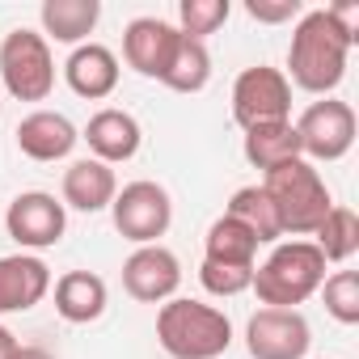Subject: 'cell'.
I'll list each match as a JSON object with an SVG mask.
<instances>
[{"mask_svg": "<svg viewBox=\"0 0 359 359\" xmlns=\"http://www.w3.org/2000/svg\"><path fill=\"white\" fill-rule=\"evenodd\" d=\"M81 140L89 144L93 161H102V165H118V161H131V156L140 152V140H144V131H140L135 114L106 106V110H97V114L85 123Z\"/></svg>", "mask_w": 359, "mask_h": 359, "instance_id": "14", "label": "cell"}, {"mask_svg": "<svg viewBox=\"0 0 359 359\" xmlns=\"http://www.w3.org/2000/svg\"><path fill=\"white\" fill-rule=\"evenodd\" d=\"M64 81L76 97L102 102L118 89V55L102 43H81L64 64Z\"/></svg>", "mask_w": 359, "mask_h": 359, "instance_id": "16", "label": "cell"}, {"mask_svg": "<svg viewBox=\"0 0 359 359\" xmlns=\"http://www.w3.org/2000/svg\"><path fill=\"white\" fill-rule=\"evenodd\" d=\"M313 237H317L313 245L321 250L325 262H351V258L359 254V216H355L351 208H338V203H334Z\"/></svg>", "mask_w": 359, "mask_h": 359, "instance_id": "24", "label": "cell"}, {"mask_svg": "<svg viewBox=\"0 0 359 359\" xmlns=\"http://www.w3.org/2000/svg\"><path fill=\"white\" fill-rule=\"evenodd\" d=\"M110 216H114V229L127 241H135V245H161V237L173 224V199H169V191L161 182L140 177V182H127L114 195Z\"/></svg>", "mask_w": 359, "mask_h": 359, "instance_id": "6", "label": "cell"}, {"mask_svg": "<svg viewBox=\"0 0 359 359\" xmlns=\"http://www.w3.org/2000/svg\"><path fill=\"white\" fill-rule=\"evenodd\" d=\"M18 351H22V342L13 338V330L0 325V359H18Z\"/></svg>", "mask_w": 359, "mask_h": 359, "instance_id": "30", "label": "cell"}, {"mask_svg": "<svg viewBox=\"0 0 359 359\" xmlns=\"http://www.w3.org/2000/svg\"><path fill=\"white\" fill-rule=\"evenodd\" d=\"M262 191H266V199H271V208H275V216H279L283 237H313V233L321 229L325 212L334 208L330 187L321 182V173H317L304 156H296V161L271 169V173L262 177Z\"/></svg>", "mask_w": 359, "mask_h": 359, "instance_id": "3", "label": "cell"}, {"mask_svg": "<svg viewBox=\"0 0 359 359\" xmlns=\"http://www.w3.org/2000/svg\"><path fill=\"white\" fill-rule=\"evenodd\" d=\"M156 342L169 359H220L233 346V321L216 304L173 296L156 313Z\"/></svg>", "mask_w": 359, "mask_h": 359, "instance_id": "2", "label": "cell"}, {"mask_svg": "<svg viewBox=\"0 0 359 359\" xmlns=\"http://www.w3.org/2000/svg\"><path fill=\"white\" fill-rule=\"evenodd\" d=\"M208 81H212V55H208V43L182 34V39H177L173 60H169V68H165V76H161V85L173 89V93H199V89H208Z\"/></svg>", "mask_w": 359, "mask_h": 359, "instance_id": "22", "label": "cell"}, {"mask_svg": "<svg viewBox=\"0 0 359 359\" xmlns=\"http://www.w3.org/2000/svg\"><path fill=\"white\" fill-rule=\"evenodd\" d=\"M5 229H9V237L22 245V254H26V250H51V245L64 241L68 208H64L55 195H47V191H26V195H18V199L9 203Z\"/></svg>", "mask_w": 359, "mask_h": 359, "instance_id": "10", "label": "cell"}, {"mask_svg": "<svg viewBox=\"0 0 359 359\" xmlns=\"http://www.w3.org/2000/svg\"><path fill=\"white\" fill-rule=\"evenodd\" d=\"M325 13L334 18V26H338L351 43H359V5H355V0H338V5H330Z\"/></svg>", "mask_w": 359, "mask_h": 359, "instance_id": "29", "label": "cell"}, {"mask_svg": "<svg viewBox=\"0 0 359 359\" xmlns=\"http://www.w3.org/2000/svg\"><path fill=\"white\" fill-rule=\"evenodd\" d=\"M18 359H51V351H43V346H22Z\"/></svg>", "mask_w": 359, "mask_h": 359, "instance_id": "31", "label": "cell"}, {"mask_svg": "<svg viewBox=\"0 0 359 359\" xmlns=\"http://www.w3.org/2000/svg\"><path fill=\"white\" fill-rule=\"evenodd\" d=\"M0 81L18 102H47L55 89L51 43L39 30H9L0 43Z\"/></svg>", "mask_w": 359, "mask_h": 359, "instance_id": "5", "label": "cell"}, {"mask_svg": "<svg viewBox=\"0 0 359 359\" xmlns=\"http://www.w3.org/2000/svg\"><path fill=\"white\" fill-rule=\"evenodd\" d=\"M123 287L140 304H165L182 287V262L165 245H135L123 262Z\"/></svg>", "mask_w": 359, "mask_h": 359, "instance_id": "11", "label": "cell"}, {"mask_svg": "<svg viewBox=\"0 0 359 359\" xmlns=\"http://www.w3.org/2000/svg\"><path fill=\"white\" fill-rule=\"evenodd\" d=\"M229 13H233V5L229 0H177V30H182L187 39H208V34H216L224 22H229Z\"/></svg>", "mask_w": 359, "mask_h": 359, "instance_id": "25", "label": "cell"}, {"mask_svg": "<svg viewBox=\"0 0 359 359\" xmlns=\"http://www.w3.org/2000/svg\"><path fill=\"white\" fill-rule=\"evenodd\" d=\"M287 114H292V85L279 68L254 64L233 81V118L241 123V131L283 123Z\"/></svg>", "mask_w": 359, "mask_h": 359, "instance_id": "7", "label": "cell"}, {"mask_svg": "<svg viewBox=\"0 0 359 359\" xmlns=\"http://www.w3.org/2000/svg\"><path fill=\"white\" fill-rule=\"evenodd\" d=\"M351 39L334 26V18L325 9H309L300 13L296 30H292V47H287V85H300L304 93H334L346 76V55H351Z\"/></svg>", "mask_w": 359, "mask_h": 359, "instance_id": "1", "label": "cell"}, {"mask_svg": "<svg viewBox=\"0 0 359 359\" xmlns=\"http://www.w3.org/2000/svg\"><path fill=\"white\" fill-rule=\"evenodd\" d=\"M199 283L212 296H241L254 283V266H220V262H203L199 266Z\"/></svg>", "mask_w": 359, "mask_h": 359, "instance_id": "27", "label": "cell"}, {"mask_svg": "<svg viewBox=\"0 0 359 359\" xmlns=\"http://www.w3.org/2000/svg\"><path fill=\"white\" fill-rule=\"evenodd\" d=\"M296 156H300V140H296L292 118L245 131V161H250L254 169L271 173V169H279V165H287V161H296Z\"/></svg>", "mask_w": 359, "mask_h": 359, "instance_id": "20", "label": "cell"}, {"mask_svg": "<svg viewBox=\"0 0 359 359\" xmlns=\"http://www.w3.org/2000/svg\"><path fill=\"white\" fill-rule=\"evenodd\" d=\"M258 258V237L233 220V216H220L208 237H203V262H220V266H254Z\"/></svg>", "mask_w": 359, "mask_h": 359, "instance_id": "21", "label": "cell"}, {"mask_svg": "<svg viewBox=\"0 0 359 359\" xmlns=\"http://www.w3.org/2000/svg\"><path fill=\"white\" fill-rule=\"evenodd\" d=\"M325 313L342 325H359V271H334L321 287Z\"/></svg>", "mask_w": 359, "mask_h": 359, "instance_id": "26", "label": "cell"}, {"mask_svg": "<svg viewBox=\"0 0 359 359\" xmlns=\"http://www.w3.org/2000/svg\"><path fill=\"white\" fill-rule=\"evenodd\" d=\"M76 140H81V131L60 110H34V114H26L18 123V148L30 161H43V165L47 161H64L76 148Z\"/></svg>", "mask_w": 359, "mask_h": 359, "instance_id": "17", "label": "cell"}, {"mask_svg": "<svg viewBox=\"0 0 359 359\" xmlns=\"http://www.w3.org/2000/svg\"><path fill=\"white\" fill-rule=\"evenodd\" d=\"M60 191H64V208L93 216V212H106V208L114 203L118 177H114L110 165H102V161H93V156H81V161H72V165L64 169V187H60Z\"/></svg>", "mask_w": 359, "mask_h": 359, "instance_id": "15", "label": "cell"}, {"mask_svg": "<svg viewBox=\"0 0 359 359\" xmlns=\"http://www.w3.org/2000/svg\"><path fill=\"white\" fill-rule=\"evenodd\" d=\"M110 304V287L102 275L93 271H68L55 279V313L72 325H89L106 313Z\"/></svg>", "mask_w": 359, "mask_h": 359, "instance_id": "18", "label": "cell"}, {"mask_svg": "<svg viewBox=\"0 0 359 359\" xmlns=\"http://www.w3.org/2000/svg\"><path fill=\"white\" fill-rule=\"evenodd\" d=\"M245 13L254 22H266V26H283V22H300V0H245Z\"/></svg>", "mask_w": 359, "mask_h": 359, "instance_id": "28", "label": "cell"}, {"mask_svg": "<svg viewBox=\"0 0 359 359\" xmlns=\"http://www.w3.org/2000/svg\"><path fill=\"white\" fill-rule=\"evenodd\" d=\"M325 283V258L313 241H283L254 266V292L266 309H296Z\"/></svg>", "mask_w": 359, "mask_h": 359, "instance_id": "4", "label": "cell"}, {"mask_svg": "<svg viewBox=\"0 0 359 359\" xmlns=\"http://www.w3.org/2000/svg\"><path fill=\"white\" fill-rule=\"evenodd\" d=\"M296 140H300V156L313 161H342L355 144V110L338 97H321L313 102L296 123Z\"/></svg>", "mask_w": 359, "mask_h": 359, "instance_id": "8", "label": "cell"}, {"mask_svg": "<svg viewBox=\"0 0 359 359\" xmlns=\"http://www.w3.org/2000/svg\"><path fill=\"white\" fill-rule=\"evenodd\" d=\"M177 39H182L177 26L161 22V18H135L123 30V60L140 76L161 81L165 68H169V60H173V51H177Z\"/></svg>", "mask_w": 359, "mask_h": 359, "instance_id": "12", "label": "cell"}, {"mask_svg": "<svg viewBox=\"0 0 359 359\" xmlns=\"http://www.w3.org/2000/svg\"><path fill=\"white\" fill-rule=\"evenodd\" d=\"M97 18H102L97 0H43V9H39L43 39L72 43V47H81L97 30Z\"/></svg>", "mask_w": 359, "mask_h": 359, "instance_id": "19", "label": "cell"}, {"mask_svg": "<svg viewBox=\"0 0 359 359\" xmlns=\"http://www.w3.org/2000/svg\"><path fill=\"white\" fill-rule=\"evenodd\" d=\"M313 330L300 309H258L245 325L250 359H304Z\"/></svg>", "mask_w": 359, "mask_h": 359, "instance_id": "9", "label": "cell"}, {"mask_svg": "<svg viewBox=\"0 0 359 359\" xmlns=\"http://www.w3.org/2000/svg\"><path fill=\"white\" fill-rule=\"evenodd\" d=\"M51 292V266L39 254H5L0 258V317L30 313Z\"/></svg>", "mask_w": 359, "mask_h": 359, "instance_id": "13", "label": "cell"}, {"mask_svg": "<svg viewBox=\"0 0 359 359\" xmlns=\"http://www.w3.org/2000/svg\"><path fill=\"white\" fill-rule=\"evenodd\" d=\"M224 216L241 220V224L258 237V245H275V241L283 237L279 216H275V208H271V199H266V191H262V187H241V191L229 199Z\"/></svg>", "mask_w": 359, "mask_h": 359, "instance_id": "23", "label": "cell"}]
</instances>
